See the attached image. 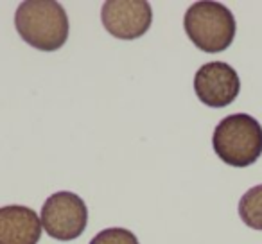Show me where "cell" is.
<instances>
[{"mask_svg":"<svg viewBox=\"0 0 262 244\" xmlns=\"http://www.w3.org/2000/svg\"><path fill=\"white\" fill-rule=\"evenodd\" d=\"M15 27L31 47L54 52L69 38V16L54 0H27L16 9Z\"/></svg>","mask_w":262,"mask_h":244,"instance_id":"6da1fadb","label":"cell"},{"mask_svg":"<svg viewBox=\"0 0 262 244\" xmlns=\"http://www.w3.org/2000/svg\"><path fill=\"white\" fill-rule=\"evenodd\" d=\"M212 146L226 165L248 167L262 154V126L251 115L233 113L215 126Z\"/></svg>","mask_w":262,"mask_h":244,"instance_id":"7a4b0ae2","label":"cell"},{"mask_svg":"<svg viewBox=\"0 0 262 244\" xmlns=\"http://www.w3.org/2000/svg\"><path fill=\"white\" fill-rule=\"evenodd\" d=\"M187 36L200 51L215 54L232 45L235 38V18L219 2H196L183 16Z\"/></svg>","mask_w":262,"mask_h":244,"instance_id":"3957f363","label":"cell"},{"mask_svg":"<svg viewBox=\"0 0 262 244\" xmlns=\"http://www.w3.org/2000/svg\"><path fill=\"white\" fill-rule=\"evenodd\" d=\"M41 228L58 240H74L88 225L86 203L74 192H56L41 207Z\"/></svg>","mask_w":262,"mask_h":244,"instance_id":"277c9868","label":"cell"},{"mask_svg":"<svg viewBox=\"0 0 262 244\" xmlns=\"http://www.w3.org/2000/svg\"><path fill=\"white\" fill-rule=\"evenodd\" d=\"M101 20L112 36L137 40L151 27L153 11L146 0H108L102 4Z\"/></svg>","mask_w":262,"mask_h":244,"instance_id":"5b68a950","label":"cell"},{"mask_svg":"<svg viewBox=\"0 0 262 244\" xmlns=\"http://www.w3.org/2000/svg\"><path fill=\"white\" fill-rule=\"evenodd\" d=\"M241 81L235 69L225 61H210L194 76V92L203 104L225 108L239 95Z\"/></svg>","mask_w":262,"mask_h":244,"instance_id":"8992f818","label":"cell"},{"mask_svg":"<svg viewBox=\"0 0 262 244\" xmlns=\"http://www.w3.org/2000/svg\"><path fill=\"white\" fill-rule=\"evenodd\" d=\"M41 221L29 207L9 205L0 208V244H38Z\"/></svg>","mask_w":262,"mask_h":244,"instance_id":"52a82bcc","label":"cell"},{"mask_svg":"<svg viewBox=\"0 0 262 244\" xmlns=\"http://www.w3.org/2000/svg\"><path fill=\"white\" fill-rule=\"evenodd\" d=\"M239 215L246 226L262 230V185H255L241 197Z\"/></svg>","mask_w":262,"mask_h":244,"instance_id":"ba28073f","label":"cell"},{"mask_svg":"<svg viewBox=\"0 0 262 244\" xmlns=\"http://www.w3.org/2000/svg\"><path fill=\"white\" fill-rule=\"evenodd\" d=\"M90 244H140L135 233H131L126 228H106L99 232Z\"/></svg>","mask_w":262,"mask_h":244,"instance_id":"9c48e42d","label":"cell"}]
</instances>
